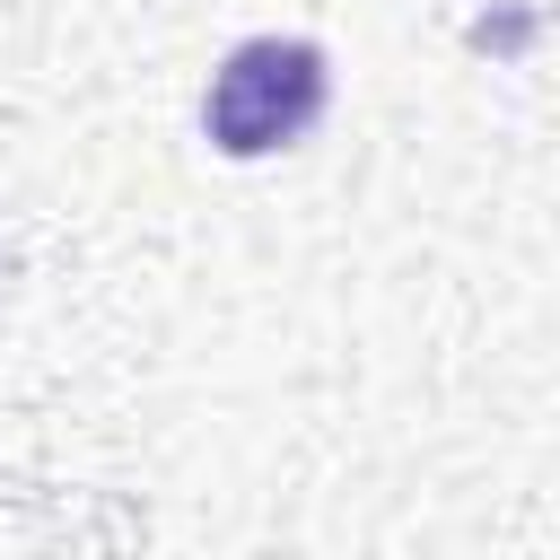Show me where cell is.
Here are the masks:
<instances>
[{"label": "cell", "instance_id": "6da1fadb", "mask_svg": "<svg viewBox=\"0 0 560 560\" xmlns=\"http://www.w3.org/2000/svg\"><path fill=\"white\" fill-rule=\"evenodd\" d=\"M332 105V52L315 35H245L201 88V140L236 166L298 149Z\"/></svg>", "mask_w": 560, "mask_h": 560}]
</instances>
